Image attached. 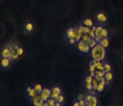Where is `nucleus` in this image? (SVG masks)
<instances>
[{
    "label": "nucleus",
    "instance_id": "nucleus-1",
    "mask_svg": "<svg viewBox=\"0 0 123 106\" xmlns=\"http://www.w3.org/2000/svg\"><path fill=\"white\" fill-rule=\"evenodd\" d=\"M90 55H92V59L96 61H104L106 59V49L103 47V46L98 43L95 47L90 50Z\"/></svg>",
    "mask_w": 123,
    "mask_h": 106
},
{
    "label": "nucleus",
    "instance_id": "nucleus-2",
    "mask_svg": "<svg viewBox=\"0 0 123 106\" xmlns=\"http://www.w3.org/2000/svg\"><path fill=\"white\" fill-rule=\"evenodd\" d=\"M76 45H77V50H78L80 53H85V54H88L90 52V46L88 43H86L81 40V41H79L76 43Z\"/></svg>",
    "mask_w": 123,
    "mask_h": 106
},
{
    "label": "nucleus",
    "instance_id": "nucleus-3",
    "mask_svg": "<svg viewBox=\"0 0 123 106\" xmlns=\"http://www.w3.org/2000/svg\"><path fill=\"white\" fill-rule=\"evenodd\" d=\"M11 62H12V61H11L9 58H1V59H0V68L4 69V70H7V69L10 68Z\"/></svg>",
    "mask_w": 123,
    "mask_h": 106
},
{
    "label": "nucleus",
    "instance_id": "nucleus-4",
    "mask_svg": "<svg viewBox=\"0 0 123 106\" xmlns=\"http://www.w3.org/2000/svg\"><path fill=\"white\" fill-rule=\"evenodd\" d=\"M26 95H27V97L30 99H33L35 98V97H37L38 95H40V93H37V91L35 90V88L34 87H31V86H28L26 89Z\"/></svg>",
    "mask_w": 123,
    "mask_h": 106
},
{
    "label": "nucleus",
    "instance_id": "nucleus-5",
    "mask_svg": "<svg viewBox=\"0 0 123 106\" xmlns=\"http://www.w3.org/2000/svg\"><path fill=\"white\" fill-rule=\"evenodd\" d=\"M10 55H11L10 49H9L7 45H5L4 47L1 49V51H0V57L1 58H10Z\"/></svg>",
    "mask_w": 123,
    "mask_h": 106
},
{
    "label": "nucleus",
    "instance_id": "nucleus-6",
    "mask_svg": "<svg viewBox=\"0 0 123 106\" xmlns=\"http://www.w3.org/2000/svg\"><path fill=\"white\" fill-rule=\"evenodd\" d=\"M31 102H32V105L33 106H43V104L45 103V100H43V99L41 98V96L38 95L37 97L31 99Z\"/></svg>",
    "mask_w": 123,
    "mask_h": 106
},
{
    "label": "nucleus",
    "instance_id": "nucleus-7",
    "mask_svg": "<svg viewBox=\"0 0 123 106\" xmlns=\"http://www.w3.org/2000/svg\"><path fill=\"white\" fill-rule=\"evenodd\" d=\"M62 94V91H61V89H60V87H53V88H51V97L52 98H58L60 95Z\"/></svg>",
    "mask_w": 123,
    "mask_h": 106
},
{
    "label": "nucleus",
    "instance_id": "nucleus-8",
    "mask_svg": "<svg viewBox=\"0 0 123 106\" xmlns=\"http://www.w3.org/2000/svg\"><path fill=\"white\" fill-rule=\"evenodd\" d=\"M76 36V28L75 27H69L66 32V38L69 40V38H75Z\"/></svg>",
    "mask_w": 123,
    "mask_h": 106
},
{
    "label": "nucleus",
    "instance_id": "nucleus-9",
    "mask_svg": "<svg viewBox=\"0 0 123 106\" xmlns=\"http://www.w3.org/2000/svg\"><path fill=\"white\" fill-rule=\"evenodd\" d=\"M34 30V25L31 22L25 24V26H24V33H26V34H31L32 32Z\"/></svg>",
    "mask_w": 123,
    "mask_h": 106
},
{
    "label": "nucleus",
    "instance_id": "nucleus-10",
    "mask_svg": "<svg viewBox=\"0 0 123 106\" xmlns=\"http://www.w3.org/2000/svg\"><path fill=\"white\" fill-rule=\"evenodd\" d=\"M86 104H87V106H97V104H98L97 97L96 96H92V97L86 102Z\"/></svg>",
    "mask_w": 123,
    "mask_h": 106
},
{
    "label": "nucleus",
    "instance_id": "nucleus-11",
    "mask_svg": "<svg viewBox=\"0 0 123 106\" xmlns=\"http://www.w3.org/2000/svg\"><path fill=\"white\" fill-rule=\"evenodd\" d=\"M76 28V36H75V40H76V42H79V41H81V37H82V32H81V29H80V27L79 26H77V27H75Z\"/></svg>",
    "mask_w": 123,
    "mask_h": 106
},
{
    "label": "nucleus",
    "instance_id": "nucleus-12",
    "mask_svg": "<svg viewBox=\"0 0 123 106\" xmlns=\"http://www.w3.org/2000/svg\"><path fill=\"white\" fill-rule=\"evenodd\" d=\"M96 18L99 23H106V20H107V17H106V15H105L104 12H98Z\"/></svg>",
    "mask_w": 123,
    "mask_h": 106
},
{
    "label": "nucleus",
    "instance_id": "nucleus-13",
    "mask_svg": "<svg viewBox=\"0 0 123 106\" xmlns=\"http://www.w3.org/2000/svg\"><path fill=\"white\" fill-rule=\"evenodd\" d=\"M105 89H106V83L105 82H99V85L97 86L96 88V91L98 93V94H101V93H103V91H105Z\"/></svg>",
    "mask_w": 123,
    "mask_h": 106
},
{
    "label": "nucleus",
    "instance_id": "nucleus-14",
    "mask_svg": "<svg viewBox=\"0 0 123 106\" xmlns=\"http://www.w3.org/2000/svg\"><path fill=\"white\" fill-rule=\"evenodd\" d=\"M6 45L8 46V47H9V49H10V51L11 52H12V51H16V50H17V47H18V44H17V43H16V42H9V43H8V44H6Z\"/></svg>",
    "mask_w": 123,
    "mask_h": 106
},
{
    "label": "nucleus",
    "instance_id": "nucleus-15",
    "mask_svg": "<svg viewBox=\"0 0 123 106\" xmlns=\"http://www.w3.org/2000/svg\"><path fill=\"white\" fill-rule=\"evenodd\" d=\"M99 44H101L103 47H105V49H107L108 45H110V40H108V37H105V38H102L101 42H99Z\"/></svg>",
    "mask_w": 123,
    "mask_h": 106
},
{
    "label": "nucleus",
    "instance_id": "nucleus-16",
    "mask_svg": "<svg viewBox=\"0 0 123 106\" xmlns=\"http://www.w3.org/2000/svg\"><path fill=\"white\" fill-rule=\"evenodd\" d=\"M78 26L80 27V29H81L82 34H89V32H90V28H92V27L85 26V25H82V24H80V25H78Z\"/></svg>",
    "mask_w": 123,
    "mask_h": 106
},
{
    "label": "nucleus",
    "instance_id": "nucleus-17",
    "mask_svg": "<svg viewBox=\"0 0 123 106\" xmlns=\"http://www.w3.org/2000/svg\"><path fill=\"white\" fill-rule=\"evenodd\" d=\"M104 78H105L106 80H107V81H108L110 83L112 82V80H113V73H112V71H107V72H105Z\"/></svg>",
    "mask_w": 123,
    "mask_h": 106
},
{
    "label": "nucleus",
    "instance_id": "nucleus-18",
    "mask_svg": "<svg viewBox=\"0 0 123 106\" xmlns=\"http://www.w3.org/2000/svg\"><path fill=\"white\" fill-rule=\"evenodd\" d=\"M82 25H85V26H88V27H93L94 26V23L93 20L89 18H86L82 20Z\"/></svg>",
    "mask_w": 123,
    "mask_h": 106
},
{
    "label": "nucleus",
    "instance_id": "nucleus-19",
    "mask_svg": "<svg viewBox=\"0 0 123 106\" xmlns=\"http://www.w3.org/2000/svg\"><path fill=\"white\" fill-rule=\"evenodd\" d=\"M19 58H20V57L18 55V53L16 52V51H12V52H11V55H10V58H9V59H10L12 62H15V61L18 60Z\"/></svg>",
    "mask_w": 123,
    "mask_h": 106
},
{
    "label": "nucleus",
    "instance_id": "nucleus-20",
    "mask_svg": "<svg viewBox=\"0 0 123 106\" xmlns=\"http://www.w3.org/2000/svg\"><path fill=\"white\" fill-rule=\"evenodd\" d=\"M81 40H82L84 42H86V43H88V44H89V43L93 41L94 38L90 37L89 34H84V35H82V37H81Z\"/></svg>",
    "mask_w": 123,
    "mask_h": 106
},
{
    "label": "nucleus",
    "instance_id": "nucleus-21",
    "mask_svg": "<svg viewBox=\"0 0 123 106\" xmlns=\"http://www.w3.org/2000/svg\"><path fill=\"white\" fill-rule=\"evenodd\" d=\"M104 61H96L95 67H96L97 70H104Z\"/></svg>",
    "mask_w": 123,
    "mask_h": 106
},
{
    "label": "nucleus",
    "instance_id": "nucleus-22",
    "mask_svg": "<svg viewBox=\"0 0 123 106\" xmlns=\"http://www.w3.org/2000/svg\"><path fill=\"white\" fill-rule=\"evenodd\" d=\"M104 72H107V71H112V65L108 63L107 61H104Z\"/></svg>",
    "mask_w": 123,
    "mask_h": 106
},
{
    "label": "nucleus",
    "instance_id": "nucleus-23",
    "mask_svg": "<svg viewBox=\"0 0 123 106\" xmlns=\"http://www.w3.org/2000/svg\"><path fill=\"white\" fill-rule=\"evenodd\" d=\"M99 82H101V80H99V78H97V77H94V79H93V88L96 90V88L97 86L99 85Z\"/></svg>",
    "mask_w": 123,
    "mask_h": 106
},
{
    "label": "nucleus",
    "instance_id": "nucleus-24",
    "mask_svg": "<svg viewBox=\"0 0 123 106\" xmlns=\"http://www.w3.org/2000/svg\"><path fill=\"white\" fill-rule=\"evenodd\" d=\"M105 76V72L103 71V70H96V72H95V77H97V78H103V77Z\"/></svg>",
    "mask_w": 123,
    "mask_h": 106
},
{
    "label": "nucleus",
    "instance_id": "nucleus-25",
    "mask_svg": "<svg viewBox=\"0 0 123 106\" xmlns=\"http://www.w3.org/2000/svg\"><path fill=\"white\" fill-rule=\"evenodd\" d=\"M93 79L94 77H92L90 75H87L85 77V83H93Z\"/></svg>",
    "mask_w": 123,
    "mask_h": 106
},
{
    "label": "nucleus",
    "instance_id": "nucleus-26",
    "mask_svg": "<svg viewBox=\"0 0 123 106\" xmlns=\"http://www.w3.org/2000/svg\"><path fill=\"white\" fill-rule=\"evenodd\" d=\"M33 87L35 88V90L37 91V93H41V91L43 90V87H42V85H41V83H35V85H34Z\"/></svg>",
    "mask_w": 123,
    "mask_h": 106
},
{
    "label": "nucleus",
    "instance_id": "nucleus-27",
    "mask_svg": "<svg viewBox=\"0 0 123 106\" xmlns=\"http://www.w3.org/2000/svg\"><path fill=\"white\" fill-rule=\"evenodd\" d=\"M102 38H105V37H108V30L107 28H103V30H102V35H101Z\"/></svg>",
    "mask_w": 123,
    "mask_h": 106
},
{
    "label": "nucleus",
    "instance_id": "nucleus-28",
    "mask_svg": "<svg viewBox=\"0 0 123 106\" xmlns=\"http://www.w3.org/2000/svg\"><path fill=\"white\" fill-rule=\"evenodd\" d=\"M40 96H41V98L43 99V100H45V102H48L49 98H50V96L46 94H44V93H40Z\"/></svg>",
    "mask_w": 123,
    "mask_h": 106
},
{
    "label": "nucleus",
    "instance_id": "nucleus-29",
    "mask_svg": "<svg viewBox=\"0 0 123 106\" xmlns=\"http://www.w3.org/2000/svg\"><path fill=\"white\" fill-rule=\"evenodd\" d=\"M16 52L18 53V55H19V57H22L23 54H24V49H23V46L19 45L18 47H17V50H16Z\"/></svg>",
    "mask_w": 123,
    "mask_h": 106
},
{
    "label": "nucleus",
    "instance_id": "nucleus-30",
    "mask_svg": "<svg viewBox=\"0 0 123 106\" xmlns=\"http://www.w3.org/2000/svg\"><path fill=\"white\" fill-rule=\"evenodd\" d=\"M48 103H49V105H50V106H54V105H55V103H56V99L55 98H52V97H50V98H49V100H48Z\"/></svg>",
    "mask_w": 123,
    "mask_h": 106
},
{
    "label": "nucleus",
    "instance_id": "nucleus-31",
    "mask_svg": "<svg viewBox=\"0 0 123 106\" xmlns=\"http://www.w3.org/2000/svg\"><path fill=\"white\" fill-rule=\"evenodd\" d=\"M41 93H44V94L49 95V96L51 97V89H50V88H43V90H42Z\"/></svg>",
    "mask_w": 123,
    "mask_h": 106
},
{
    "label": "nucleus",
    "instance_id": "nucleus-32",
    "mask_svg": "<svg viewBox=\"0 0 123 106\" xmlns=\"http://www.w3.org/2000/svg\"><path fill=\"white\" fill-rule=\"evenodd\" d=\"M85 87H86V89L89 91V90H92V89H94L93 88V83H85Z\"/></svg>",
    "mask_w": 123,
    "mask_h": 106
},
{
    "label": "nucleus",
    "instance_id": "nucleus-33",
    "mask_svg": "<svg viewBox=\"0 0 123 106\" xmlns=\"http://www.w3.org/2000/svg\"><path fill=\"white\" fill-rule=\"evenodd\" d=\"M97 44H98V43H97V42L95 41V40H93V41H92V42H90V43H89V46H90V49H93V47H95V46H96Z\"/></svg>",
    "mask_w": 123,
    "mask_h": 106
},
{
    "label": "nucleus",
    "instance_id": "nucleus-34",
    "mask_svg": "<svg viewBox=\"0 0 123 106\" xmlns=\"http://www.w3.org/2000/svg\"><path fill=\"white\" fill-rule=\"evenodd\" d=\"M56 100H58V102H59V103H61V104H62V103H63V100H64V97H63V95H62V94L60 95L59 97L56 98Z\"/></svg>",
    "mask_w": 123,
    "mask_h": 106
},
{
    "label": "nucleus",
    "instance_id": "nucleus-35",
    "mask_svg": "<svg viewBox=\"0 0 123 106\" xmlns=\"http://www.w3.org/2000/svg\"><path fill=\"white\" fill-rule=\"evenodd\" d=\"M84 98H85V96H84V95H81V94L77 95V97H76V99H77V100H81V99H84Z\"/></svg>",
    "mask_w": 123,
    "mask_h": 106
},
{
    "label": "nucleus",
    "instance_id": "nucleus-36",
    "mask_svg": "<svg viewBox=\"0 0 123 106\" xmlns=\"http://www.w3.org/2000/svg\"><path fill=\"white\" fill-rule=\"evenodd\" d=\"M88 93H89V94L92 95V96H96V95L98 94V93H97V91L95 90V89H92V90H89V91H88Z\"/></svg>",
    "mask_w": 123,
    "mask_h": 106
},
{
    "label": "nucleus",
    "instance_id": "nucleus-37",
    "mask_svg": "<svg viewBox=\"0 0 123 106\" xmlns=\"http://www.w3.org/2000/svg\"><path fill=\"white\" fill-rule=\"evenodd\" d=\"M79 104H80V106H87V104H86V100L85 98L81 99V100H79Z\"/></svg>",
    "mask_w": 123,
    "mask_h": 106
},
{
    "label": "nucleus",
    "instance_id": "nucleus-38",
    "mask_svg": "<svg viewBox=\"0 0 123 106\" xmlns=\"http://www.w3.org/2000/svg\"><path fill=\"white\" fill-rule=\"evenodd\" d=\"M68 42H69V44H76V43H77L75 38H69V40H68Z\"/></svg>",
    "mask_w": 123,
    "mask_h": 106
},
{
    "label": "nucleus",
    "instance_id": "nucleus-39",
    "mask_svg": "<svg viewBox=\"0 0 123 106\" xmlns=\"http://www.w3.org/2000/svg\"><path fill=\"white\" fill-rule=\"evenodd\" d=\"M72 106H80V104H79V100H77V99H76V102L72 104Z\"/></svg>",
    "mask_w": 123,
    "mask_h": 106
},
{
    "label": "nucleus",
    "instance_id": "nucleus-40",
    "mask_svg": "<svg viewBox=\"0 0 123 106\" xmlns=\"http://www.w3.org/2000/svg\"><path fill=\"white\" fill-rule=\"evenodd\" d=\"M61 105H62V104H61V103H59L58 100H56V103H55V105H54V106H61Z\"/></svg>",
    "mask_w": 123,
    "mask_h": 106
},
{
    "label": "nucleus",
    "instance_id": "nucleus-41",
    "mask_svg": "<svg viewBox=\"0 0 123 106\" xmlns=\"http://www.w3.org/2000/svg\"><path fill=\"white\" fill-rule=\"evenodd\" d=\"M43 106H50V105H49V103H48V102H45L44 104H43Z\"/></svg>",
    "mask_w": 123,
    "mask_h": 106
},
{
    "label": "nucleus",
    "instance_id": "nucleus-42",
    "mask_svg": "<svg viewBox=\"0 0 123 106\" xmlns=\"http://www.w3.org/2000/svg\"><path fill=\"white\" fill-rule=\"evenodd\" d=\"M122 61H123V57H122Z\"/></svg>",
    "mask_w": 123,
    "mask_h": 106
}]
</instances>
